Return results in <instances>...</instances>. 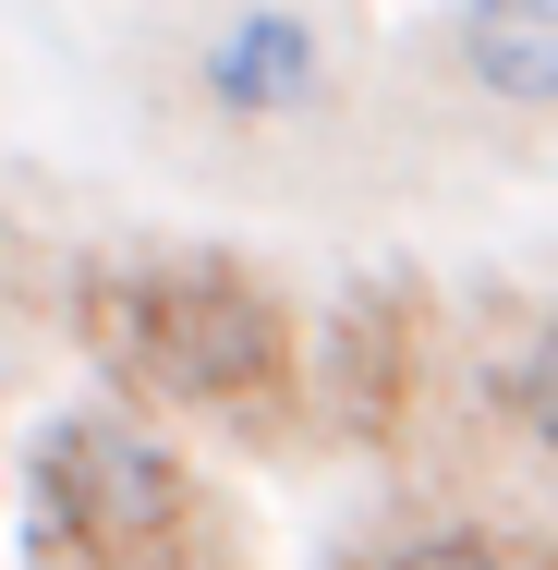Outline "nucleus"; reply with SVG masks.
I'll return each mask as SVG.
<instances>
[{"label": "nucleus", "mask_w": 558, "mask_h": 570, "mask_svg": "<svg viewBox=\"0 0 558 570\" xmlns=\"http://www.w3.org/2000/svg\"><path fill=\"white\" fill-rule=\"evenodd\" d=\"M86 352L121 376V413H195L231 438H280L304 413V316L243 255H146L86 279Z\"/></svg>", "instance_id": "f257e3e1"}, {"label": "nucleus", "mask_w": 558, "mask_h": 570, "mask_svg": "<svg viewBox=\"0 0 558 570\" xmlns=\"http://www.w3.org/2000/svg\"><path fill=\"white\" fill-rule=\"evenodd\" d=\"M25 570H243V510L183 438L121 401H74L12 473Z\"/></svg>", "instance_id": "f03ea898"}, {"label": "nucleus", "mask_w": 558, "mask_h": 570, "mask_svg": "<svg viewBox=\"0 0 558 570\" xmlns=\"http://www.w3.org/2000/svg\"><path fill=\"white\" fill-rule=\"evenodd\" d=\"M413 376H425V292H413V279H364V292L329 316L316 364H304V401H329L340 438L376 450V438H401Z\"/></svg>", "instance_id": "7ed1b4c3"}, {"label": "nucleus", "mask_w": 558, "mask_h": 570, "mask_svg": "<svg viewBox=\"0 0 558 570\" xmlns=\"http://www.w3.org/2000/svg\"><path fill=\"white\" fill-rule=\"evenodd\" d=\"M329 49H316V24L292 12V0H255V12H231L219 37L195 49V86H207V110L231 121H292V110H316V73Z\"/></svg>", "instance_id": "20e7f679"}, {"label": "nucleus", "mask_w": 558, "mask_h": 570, "mask_svg": "<svg viewBox=\"0 0 558 570\" xmlns=\"http://www.w3.org/2000/svg\"><path fill=\"white\" fill-rule=\"evenodd\" d=\"M461 73L510 110H558V0H461L449 24Z\"/></svg>", "instance_id": "39448f33"}, {"label": "nucleus", "mask_w": 558, "mask_h": 570, "mask_svg": "<svg viewBox=\"0 0 558 570\" xmlns=\"http://www.w3.org/2000/svg\"><path fill=\"white\" fill-rule=\"evenodd\" d=\"M364 570H558V547L547 534H510V522H449V534H413V547H389Z\"/></svg>", "instance_id": "423d86ee"}, {"label": "nucleus", "mask_w": 558, "mask_h": 570, "mask_svg": "<svg viewBox=\"0 0 558 570\" xmlns=\"http://www.w3.org/2000/svg\"><path fill=\"white\" fill-rule=\"evenodd\" d=\"M510 413H522V438L558 461V316L522 341V364H510Z\"/></svg>", "instance_id": "0eeeda50"}]
</instances>
